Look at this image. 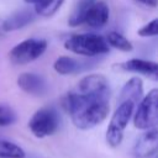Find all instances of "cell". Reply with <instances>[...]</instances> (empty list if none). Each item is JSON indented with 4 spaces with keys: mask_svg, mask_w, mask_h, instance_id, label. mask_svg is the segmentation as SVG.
Here are the masks:
<instances>
[{
    "mask_svg": "<svg viewBox=\"0 0 158 158\" xmlns=\"http://www.w3.org/2000/svg\"><path fill=\"white\" fill-rule=\"evenodd\" d=\"M63 106L77 128L90 130L100 125L110 111L107 79L102 74L83 77L64 96Z\"/></svg>",
    "mask_w": 158,
    "mask_h": 158,
    "instance_id": "cell-1",
    "label": "cell"
},
{
    "mask_svg": "<svg viewBox=\"0 0 158 158\" xmlns=\"http://www.w3.org/2000/svg\"><path fill=\"white\" fill-rule=\"evenodd\" d=\"M64 48L72 53L90 58L106 54L110 51L106 40L96 33L73 35L64 42Z\"/></svg>",
    "mask_w": 158,
    "mask_h": 158,
    "instance_id": "cell-2",
    "label": "cell"
},
{
    "mask_svg": "<svg viewBox=\"0 0 158 158\" xmlns=\"http://www.w3.org/2000/svg\"><path fill=\"white\" fill-rule=\"evenodd\" d=\"M133 110H135V104L131 101H122L116 107L115 112L110 118L105 135L106 143L110 147H117L121 144L123 139L125 130L132 117Z\"/></svg>",
    "mask_w": 158,
    "mask_h": 158,
    "instance_id": "cell-3",
    "label": "cell"
},
{
    "mask_svg": "<svg viewBox=\"0 0 158 158\" xmlns=\"http://www.w3.org/2000/svg\"><path fill=\"white\" fill-rule=\"evenodd\" d=\"M132 116L133 125L138 130L156 127L158 121V89H152L148 94L142 96Z\"/></svg>",
    "mask_w": 158,
    "mask_h": 158,
    "instance_id": "cell-4",
    "label": "cell"
},
{
    "mask_svg": "<svg viewBox=\"0 0 158 158\" xmlns=\"http://www.w3.org/2000/svg\"><path fill=\"white\" fill-rule=\"evenodd\" d=\"M59 114L53 106L38 109L28 121V128L37 138L52 136L59 127Z\"/></svg>",
    "mask_w": 158,
    "mask_h": 158,
    "instance_id": "cell-5",
    "label": "cell"
},
{
    "mask_svg": "<svg viewBox=\"0 0 158 158\" xmlns=\"http://www.w3.org/2000/svg\"><path fill=\"white\" fill-rule=\"evenodd\" d=\"M110 17V9L105 1L95 0L89 6H86L80 14L72 15L68 19V23L73 27L79 25H86L91 28L104 27Z\"/></svg>",
    "mask_w": 158,
    "mask_h": 158,
    "instance_id": "cell-6",
    "label": "cell"
},
{
    "mask_svg": "<svg viewBox=\"0 0 158 158\" xmlns=\"http://www.w3.org/2000/svg\"><path fill=\"white\" fill-rule=\"evenodd\" d=\"M47 41L43 38H27L17 43L9 52V59L15 65L28 64L40 58L47 49Z\"/></svg>",
    "mask_w": 158,
    "mask_h": 158,
    "instance_id": "cell-7",
    "label": "cell"
},
{
    "mask_svg": "<svg viewBox=\"0 0 158 158\" xmlns=\"http://www.w3.org/2000/svg\"><path fill=\"white\" fill-rule=\"evenodd\" d=\"M158 148V131L156 127L144 130V132L136 141L132 153L135 158H149Z\"/></svg>",
    "mask_w": 158,
    "mask_h": 158,
    "instance_id": "cell-8",
    "label": "cell"
},
{
    "mask_svg": "<svg viewBox=\"0 0 158 158\" xmlns=\"http://www.w3.org/2000/svg\"><path fill=\"white\" fill-rule=\"evenodd\" d=\"M19 88L28 95L42 96L47 93L48 86L44 78L36 73H21L17 77Z\"/></svg>",
    "mask_w": 158,
    "mask_h": 158,
    "instance_id": "cell-9",
    "label": "cell"
},
{
    "mask_svg": "<svg viewBox=\"0 0 158 158\" xmlns=\"http://www.w3.org/2000/svg\"><path fill=\"white\" fill-rule=\"evenodd\" d=\"M35 17H36L35 11H32L30 9H21V10L12 12L9 17H6L0 23V28L2 32L16 31V30L23 28L27 25H30L31 22H33Z\"/></svg>",
    "mask_w": 158,
    "mask_h": 158,
    "instance_id": "cell-10",
    "label": "cell"
},
{
    "mask_svg": "<svg viewBox=\"0 0 158 158\" xmlns=\"http://www.w3.org/2000/svg\"><path fill=\"white\" fill-rule=\"evenodd\" d=\"M120 67L123 70L143 74L147 77H152L154 79L157 78V74H158V64L153 60H147V59H142V58L128 59V60L121 63Z\"/></svg>",
    "mask_w": 158,
    "mask_h": 158,
    "instance_id": "cell-11",
    "label": "cell"
},
{
    "mask_svg": "<svg viewBox=\"0 0 158 158\" xmlns=\"http://www.w3.org/2000/svg\"><path fill=\"white\" fill-rule=\"evenodd\" d=\"M142 96H143V84H142V80L138 77H132L122 86L118 101L120 102H122V101H131V102H133L136 105L142 99Z\"/></svg>",
    "mask_w": 158,
    "mask_h": 158,
    "instance_id": "cell-12",
    "label": "cell"
},
{
    "mask_svg": "<svg viewBox=\"0 0 158 158\" xmlns=\"http://www.w3.org/2000/svg\"><path fill=\"white\" fill-rule=\"evenodd\" d=\"M54 70L60 75L75 74L83 69V63L69 56H60L53 63Z\"/></svg>",
    "mask_w": 158,
    "mask_h": 158,
    "instance_id": "cell-13",
    "label": "cell"
},
{
    "mask_svg": "<svg viewBox=\"0 0 158 158\" xmlns=\"http://www.w3.org/2000/svg\"><path fill=\"white\" fill-rule=\"evenodd\" d=\"M63 2L64 0H33L32 1L35 14L44 17L54 15L60 9Z\"/></svg>",
    "mask_w": 158,
    "mask_h": 158,
    "instance_id": "cell-14",
    "label": "cell"
},
{
    "mask_svg": "<svg viewBox=\"0 0 158 158\" xmlns=\"http://www.w3.org/2000/svg\"><path fill=\"white\" fill-rule=\"evenodd\" d=\"M109 47H114L118 51H122V52H131L133 49V46L132 43L121 33L116 32V31H111L106 35L105 37Z\"/></svg>",
    "mask_w": 158,
    "mask_h": 158,
    "instance_id": "cell-15",
    "label": "cell"
},
{
    "mask_svg": "<svg viewBox=\"0 0 158 158\" xmlns=\"http://www.w3.org/2000/svg\"><path fill=\"white\" fill-rule=\"evenodd\" d=\"M25 151L16 143L0 138V158H25Z\"/></svg>",
    "mask_w": 158,
    "mask_h": 158,
    "instance_id": "cell-16",
    "label": "cell"
},
{
    "mask_svg": "<svg viewBox=\"0 0 158 158\" xmlns=\"http://www.w3.org/2000/svg\"><path fill=\"white\" fill-rule=\"evenodd\" d=\"M16 120H17V115L15 110L4 102H0V127L14 125Z\"/></svg>",
    "mask_w": 158,
    "mask_h": 158,
    "instance_id": "cell-17",
    "label": "cell"
},
{
    "mask_svg": "<svg viewBox=\"0 0 158 158\" xmlns=\"http://www.w3.org/2000/svg\"><path fill=\"white\" fill-rule=\"evenodd\" d=\"M141 37H156L158 33V19H153L137 31Z\"/></svg>",
    "mask_w": 158,
    "mask_h": 158,
    "instance_id": "cell-18",
    "label": "cell"
},
{
    "mask_svg": "<svg viewBox=\"0 0 158 158\" xmlns=\"http://www.w3.org/2000/svg\"><path fill=\"white\" fill-rule=\"evenodd\" d=\"M133 1H136V2H138V4H142V5H144V6L152 7V9L157 7V4H158L157 0H133Z\"/></svg>",
    "mask_w": 158,
    "mask_h": 158,
    "instance_id": "cell-19",
    "label": "cell"
},
{
    "mask_svg": "<svg viewBox=\"0 0 158 158\" xmlns=\"http://www.w3.org/2000/svg\"><path fill=\"white\" fill-rule=\"evenodd\" d=\"M32 1L33 0H25V2H27V4H32Z\"/></svg>",
    "mask_w": 158,
    "mask_h": 158,
    "instance_id": "cell-20",
    "label": "cell"
},
{
    "mask_svg": "<svg viewBox=\"0 0 158 158\" xmlns=\"http://www.w3.org/2000/svg\"><path fill=\"white\" fill-rule=\"evenodd\" d=\"M1 32H2V31H1V28H0V33H1Z\"/></svg>",
    "mask_w": 158,
    "mask_h": 158,
    "instance_id": "cell-21",
    "label": "cell"
}]
</instances>
